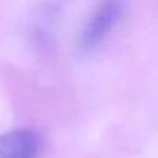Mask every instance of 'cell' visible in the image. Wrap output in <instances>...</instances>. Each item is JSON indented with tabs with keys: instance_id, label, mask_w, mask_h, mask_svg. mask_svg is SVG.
<instances>
[{
	"instance_id": "6da1fadb",
	"label": "cell",
	"mask_w": 158,
	"mask_h": 158,
	"mask_svg": "<svg viewBox=\"0 0 158 158\" xmlns=\"http://www.w3.org/2000/svg\"><path fill=\"white\" fill-rule=\"evenodd\" d=\"M123 12V0H100L80 31L78 48L83 53L95 49L117 24Z\"/></svg>"
},
{
	"instance_id": "7a4b0ae2",
	"label": "cell",
	"mask_w": 158,
	"mask_h": 158,
	"mask_svg": "<svg viewBox=\"0 0 158 158\" xmlns=\"http://www.w3.org/2000/svg\"><path fill=\"white\" fill-rule=\"evenodd\" d=\"M39 136L36 131L22 127L0 134V158H36Z\"/></svg>"
}]
</instances>
